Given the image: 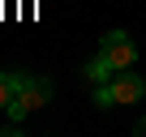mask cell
Listing matches in <instances>:
<instances>
[{
  "label": "cell",
  "instance_id": "4",
  "mask_svg": "<svg viewBox=\"0 0 146 137\" xmlns=\"http://www.w3.org/2000/svg\"><path fill=\"white\" fill-rule=\"evenodd\" d=\"M26 82V73H0V107L9 111V103H13V94H17V86Z\"/></svg>",
  "mask_w": 146,
  "mask_h": 137
},
{
  "label": "cell",
  "instance_id": "3",
  "mask_svg": "<svg viewBox=\"0 0 146 137\" xmlns=\"http://www.w3.org/2000/svg\"><path fill=\"white\" fill-rule=\"evenodd\" d=\"M99 56L116 68V73H120V68H133V60H137V47L129 43V34L125 30H112V34H103V43H99Z\"/></svg>",
  "mask_w": 146,
  "mask_h": 137
},
{
  "label": "cell",
  "instance_id": "1",
  "mask_svg": "<svg viewBox=\"0 0 146 137\" xmlns=\"http://www.w3.org/2000/svg\"><path fill=\"white\" fill-rule=\"evenodd\" d=\"M142 94H146V82L137 73H129V68H120L112 82H103L95 90L99 107H133V103H142Z\"/></svg>",
  "mask_w": 146,
  "mask_h": 137
},
{
  "label": "cell",
  "instance_id": "5",
  "mask_svg": "<svg viewBox=\"0 0 146 137\" xmlns=\"http://www.w3.org/2000/svg\"><path fill=\"white\" fill-rule=\"evenodd\" d=\"M112 73H116V68H112V64H108L103 56H95V60L86 64V77H90L95 86H103V82H112Z\"/></svg>",
  "mask_w": 146,
  "mask_h": 137
},
{
  "label": "cell",
  "instance_id": "2",
  "mask_svg": "<svg viewBox=\"0 0 146 137\" xmlns=\"http://www.w3.org/2000/svg\"><path fill=\"white\" fill-rule=\"evenodd\" d=\"M47 99H52V82H43V77H26V82L17 86L13 103H9V116H13V120H22V116H30V111L47 107Z\"/></svg>",
  "mask_w": 146,
  "mask_h": 137
},
{
  "label": "cell",
  "instance_id": "6",
  "mask_svg": "<svg viewBox=\"0 0 146 137\" xmlns=\"http://www.w3.org/2000/svg\"><path fill=\"white\" fill-rule=\"evenodd\" d=\"M137 133H146V116H142V120H137Z\"/></svg>",
  "mask_w": 146,
  "mask_h": 137
}]
</instances>
